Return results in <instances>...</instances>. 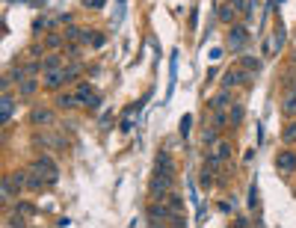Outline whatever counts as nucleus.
I'll use <instances>...</instances> for the list:
<instances>
[{"instance_id":"f257e3e1","label":"nucleus","mask_w":296,"mask_h":228,"mask_svg":"<svg viewBox=\"0 0 296 228\" xmlns=\"http://www.w3.org/2000/svg\"><path fill=\"white\" fill-rule=\"evenodd\" d=\"M172 190H175V175L157 169V172L151 175V181H148V193H151V198H166Z\"/></svg>"},{"instance_id":"f03ea898","label":"nucleus","mask_w":296,"mask_h":228,"mask_svg":"<svg viewBox=\"0 0 296 228\" xmlns=\"http://www.w3.org/2000/svg\"><path fill=\"white\" fill-rule=\"evenodd\" d=\"M30 169H33V172H39V175H42L48 184H57V181H60V166L54 163V157H51V154H42V157H36Z\"/></svg>"},{"instance_id":"7ed1b4c3","label":"nucleus","mask_w":296,"mask_h":228,"mask_svg":"<svg viewBox=\"0 0 296 228\" xmlns=\"http://www.w3.org/2000/svg\"><path fill=\"white\" fill-rule=\"evenodd\" d=\"M145 216H148V225H166V222H169V216H172V210H169L166 198H154V201L148 204Z\"/></svg>"},{"instance_id":"20e7f679","label":"nucleus","mask_w":296,"mask_h":228,"mask_svg":"<svg viewBox=\"0 0 296 228\" xmlns=\"http://www.w3.org/2000/svg\"><path fill=\"white\" fill-rule=\"evenodd\" d=\"M252 71H246L243 65H237V68H228L225 71V77H222V89H234V86H249L252 83Z\"/></svg>"},{"instance_id":"39448f33","label":"nucleus","mask_w":296,"mask_h":228,"mask_svg":"<svg viewBox=\"0 0 296 228\" xmlns=\"http://www.w3.org/2000/svg\"><path fill=\"white\" fill-rule=\"evenodd\" d=\"M246 42H249V27H246V24H231L228 39H225L231 54H240V51L246 48Z\"/></svg>"},{"instance_id":"423d86ee","label":"nucleus","mask_w":296,"mask_h":228,"mask_svg":"<svg viewBox=\"0 0 296 228\" xmlns=\"http://www.w3.org/2000/svg\"><path fill=\"white\" fill-rule=\"evenodd\" d=\"M74 92H77V101H80V107H83V110H98V107H101V95L89 86V83H77V89H74Z\"/></svg>"},{"instance_id":"0eeeda50","label":"nucleus","mask_w":296,"mask_h":228,"mask_svg":"<svg viewBox=\"0 0 296 228\" xmlns=\"http://www.w3.org/2000/svg\"><path fill=\"white\" fill-rule=\"evenodd\" d=\"M275 169H278L281 175L296 172V154L290 151V148H284V151H278V154H275Z\"/></svg>"},{"instance_id":"6e6552de","label":"nucleus","mask_w":296,"mask_h":228,"mask_svg":"<svg viewBox=\"0 0 296 228\" xmlns=\"http://www.w3.org/2000/svg\"><path fill=\"white\" fill-rule=\"evenodd\" d=\"M30 122H33V125H42V128H51V125L57 122V116H54V110H48V107H33V110H30Z\"/></svg>"},{"instance_id":"1a4fd4ad","label":"nucleus","mask_w":296,"mask_h":228,"mask_svg":"<svg viewBox=\"0 0 296 228\" xmlns=\"http://www.w3.org/2000/svg\"><path fill=\"white\" fill-rule=\"evenodd\" d=\"M42 86H45V89H51V92H60V89L66 86V74H63V68H57V71H45Z\"/></svg>"},{"instance_id":"9d476101","label":"nucleus","mask_w":296,"mask_h":228,"mask_svg":"<svg viewBox=\"0 0 296 228\" xmlns=\"http://www.w3.org/2000/svg\"><path fill=\"white\" fill-rule=\"evenodd\" d=\"M21 195V187L12 181V175H3V184H0V198L3 201H18Z\"/></svg>"},{"instance_id":"9b49d317","label":"nucleus","mask_w":296,"mask_h":228,"mask_svg":"<svg viewBox=\"0 0 296 228\" xmlns=\"http://www.w3.org/2000/svg\"><path fill=\"white\" fill-rule=\"evenodd\" d=\"M12 113H15V95L12 92H3V98H0V125H9L12 122Z\"/></svg>"},{"instance_id":"f8f14e48","label":"nucleus","mask_w":296,"mask_h":228,"mask_svg":"<svg viewBox=\"0 0 296 228\" xmlns=\"http://www.w3.org/2000/svg\"><path fill=\"white\" fill-rule=\"evenodd\" d=\"M231 104H234V98H231V89H222V92H216V95L207 101L210 113H213V110H228Z\"/></svg>"},{"instance_id":"ddd939ff","label":"nucleus","mask_w":296,"mask_h":228,"mask_svg":"<svg viewBox=\"0 0 296 228\" xmlns=\"http://www.w3.org/2000/svg\"><path fill=\"white\" fill-rule=\"evenodd\" d=\"M57 68H66V54H48V57H42V74L45 71H57Z\"/></svg>"},{"instance_id":"4468645a","label":"nucleus","mask_w":296,"mask_h":228,"mask_svg":"<svg viewBox=\"0 0 296 228\" xmlns=\"http://www.w3.org/2000/svg\"><path fill=\"white\" fill-rule=\"evenodd\" d=\"M175 83H178V51H172V57H169V86H166V98H172Z\"/></svg>"},{"instance_id":"2eb2a0df","label":"nucleus","mask_w":296,"mask_h":228,"mask_svg":"<svg viewBox=\"0 0 296 228\" xmlns=\"http://www.w3.org/2000/svg\"><path fill=\"white\" fill-rule=\"evenodd\" d=\"M36 92H39V77H24L21 83H18V98H33Z\"/></svg>"},{"instance_id":"dca6fc26","label":"nucleus","mask_w":296,"mask_h":228,"mask_svg":"<svg viewBox=\"0 0 296 228\" xmlns=\"http://www.w3.org/2000/svg\"><path fill=\"white\" fill-rule=\"evenodd\" d=\"M74 107H80V101H77V92H60L57 95V110H74Z\"/></svg>"},{"instance_id":"f3484780","label":"nucleus","mask_w":296,"mask_h":228,"mask_svg":"<svg viewBox=\"0 0 296 228\" xmlns=\"http://www.w3.org/2000/svg\"><path fill=\"white\" fill-rule=\"evenodd\" d=\"M154 166H157L160 172H169V175H175V160H172V154H169L166 148H160V151H157V160H154Z\"/></svg>"},{"instance_id":"a211bd4d","label":"nucleus","mask_w":296,"mask_h":228,"mask_svg":"<svg viewBox=\"0 0 296 228\" xmlns=\"http://www.w3.org/2000/svg\"><path fill=\"white\" fill-rule=\"evenodd\" d=\"M216 15H219V21H222V24H234V21H237V15H240V9H237L234 3H222Z\"/></svg>"},{"instance_id":"6ab92c4d","label":"nucleus","mask_w":296,"mask_h":228,"mask_svg":"<svg viewBox=\"0 0 296 228\" xmlns=\"http://www.w3.org/2000/svg\"><path fill=\"white\" fill-rule=\"evenodd\" d=\"M54 24H60V18H48V15H45V18H36V21H33V36H45V33H51Z\"/></svg>"},{"instance_id":"aec40b11","label":"nucleus","mask_w":296,"mask_h":228,"mask_svg":"<svg viewBox=\"0 0 296 228\" xmlns=\"http://www.w3.org/2000/svg\"><path fill=\"white\" fill-rule=\"evenodd\" d=\"M210 125H213L216 130H225V128H231L228 110H213V119H210Z\"/></svg>"},{"instance_id":"412c9836","label":"nucleus","mask_w":296,"mask_h":228,"mask_svg":"<svg viewBox=\"0 0 296 228\" xmlns=\"http://www.w3.org/2000/svg\"><path fill=\"white\" fill-rule=\"evenodd\" d=\"M281 113H284V116H296V86L287 89V95L281 101Z\"/></svg>"},{"instance_id":"4be33fe9","label":"nucleus","mask_w":296,"mask_h":228,"mask_svg":"<svg viewBox=\"0 0 296 228\" xmlns=\"http://www.w3.org/2000/svg\"><path fill=\"white\" fill-rule=\"evenodd\" d=\"M243 116H246V110H243V104L240 101H234L228 107V119H231V128H237L240 122H243Z\"/></svg>"},{"instance_id":"5701e85b","label":"nucleus","mask_w":296,"mask_h":228,"mask_svg":"<svg viewBox=\"0 0 296 228\" xmlns=\"http://www.w3.org/2000/svg\"><path fill=\"white\" fill-rule=\"evenodd\" d=\"M240 65H243L246 71H252V74H258L263 63L258 60V57H252V54H243V57H240Z\"/></svg>"},{"instance_id":"b1692460","label":"nucleus","mask_w":296,"mask_h":228,"mask_svg":"<svg viewBox=\"0 0 296 228\" xmlns=\"http://www.w3.org/2000/svg\"><path fill=\"white\" fill-rule=\"evenodd\" d=\"M63 36H66L68 45H77V42L83 39V27H77V24H68L66 30H63Z\"/></svg>"},{"instance_id":"393cba45","label":"nucleus","mask_w":296,"mask_h":228,"mask_svg":"<svg viewBox=\"0 0 296 228\" xmlns=\"http://www.w3.org/2000/svg\"><path fill=\"white\" fill-rule=\"evenodd\" d=\"M166 204H169V210H172V213H184V198L175 193V190L166 195Z\"/></svg>"},{"instance_id":"a878e982","label":"nucleus","mask_w":296,"mask_h":228,"mask_svg":"<svg viewBox=\"0 0 296 228\" xmlns=\"http://www.w3.org/2000/svg\"><path fill=\"white\" fill-rule=\"evenodd\" d=\"M63 42H66V36L63 33H45V48H63Z\"/></svg>"},{"instance_id":"bb28decb","label":"nucleus","mask_w":296,"mask_h":228,"mask_svg":"<svg viewBox=\"0 0 296 228\" xmlns=\"http://www.w3.org/2000/svg\"><path fill=\"white\" fill-rule=\"evenodd\" d=\"M219 133H222V130H216L213 125H210V128H204V136H201V142H204V145L210 148V145H216V142H219Z\"/></svg>"},{"instance_id":"cd10ccee","label":"nucleus","mask_w":296,"mask_h":228,"mask_svg":"<svg viewBox=\"0 0 296 228\" xmlns=\"http://www.w3.org/2000/svg\"><path fill=\"white\" fill-rule=\"evenodd\" d=\"M15 213H21L24 219H27V216H36V204H30V201H21V198H18V201H15Z\"/></svg>"},{"instance_id":"c85d7f7f","label":"nucleus","mask_w":296,"mask_h":228,"mask_svg":"<svg viewBox=\"0 0 296 228\" xmlns=\"http://www.w3.org/2000/svg\"><path fill=\"white\" fill-rule=\"evenodd\" d=\"M80 71H83V65H80V63H74V60H71V65H66V68H63V74H66V83H71V80H77V74H80Z\"/></svg>"},{"instance_id":"c756f323","label":"nucleus","mask_w":296,"mask_h":228,"mask_svg":"<svg viewBox=\"0 0 296 228\" xmlns=\"http://www.w3.org/2000/svg\"><path fill=\"white\" fill-rule=\"evenodd\" d=\"M190 130H193V116L187 113V116H181V125H178V133H181V136L187 139V136H190Z\"/></svg>"},{"instance_id":"7c9ffc66","label":"nucleus","mask_w":296,"mask_h":228,"mask_svg":"<svg viewBox=\"0 0 296 228\" xmlns=\"http://www.w3.org/2000/svg\"><path fill=\"white\" fill-rule=\"evenodd\" d=\"M281 139H284V145H296V122H290L287 128L281 130Z\"/></svg>"},{"instance_id":"2f4dec72","label":"nucleus","mask_w":296,"mask_h":228,"mask_svg":"<svg viewBox=\"0 0 296 228\" xmlns=\"http://www.w3.org/2000/svg\"><path fill=\"white\" fill-rule=\"evenodd\" d=\"M198 184H201L204 190H210V187H213V169H207V166H204V169H201V175H198Z\"/></svg>"},{"instance_id":"473e14b6","label":"nucleus","mask_w":296,"mask_h":228,"mask_svg":"<svg viewBox=\"0 0 296 228\" xmlns=\"http://www.w3.org/2000/svg\"><path fill=\"white\" fill-rule=\"evenodd\" d=\"M258 12V0H246V6H243V18L246 21H252V15Z\"/></svg>"},{"instance_id":"72a5a7b5","label":"nucleus","mask_w":296,"mask_h":228,"mask_svg":"<svg viewBox=\"0 0 296 228\" xmlns=\"http://www.w3.org/2000/svg\"><path fill=\"white\" fill-rule=\"evenodd\" d=\"M272 39H275V48H281V45H284L287 33H284V24H281V21H278V27H275V33H272Z\"/></svg>"},{"instance_id":"f704fd0d","label":"nucleus","mask_w":296,"mask_h":228,"mask_svg":"<svg viewBox=\"0 0 296 228\" xmlns=\"http://www.w3.org/2000/svg\"><path fill=\"white\" fill-rule=\"evenodd\" d=\"M258 201H261V195H258V184L252 181V187H249V207H258Z\"/></svg>"},{"instance_id":"c9c22d12","label":"nucleus","mask_w":296,"mask_h":228,"mask_svg":"<svg viewBox=\"0 0 296 228\" xmlns=\"http://www.w3.org/2000/svg\"><path fill=\"white\" fill-rule=\"evenodd\" d=\"M24 68H27V74H30V77H36V74L42 71V60H30V63L24 65Z\"/></svg>"},{"instance_id":"e433bc0d","label":"nucleus","mask_w":296,"mask_h":228,"mask_svg":"<svg viewBox=\"0 0 296 228\" xmlns=\"http://www.w3.org/2000/svg\"><path fill=\"white\" fill-rule=\"evenodd\" d=\"M27 54H30L33 60H42V54H45V45H30V48H27Z\"/></svg>"},{"instance_id":"4c0bfd02","label":"nucleus","mask_w":296,"mask_h":228,"mask_svg":"<svg viewBox=\"0 0 296 228\" xmlns=\"http://www.w3.org/2000/svg\"><path fill=\"white\" fill-rule=\"evenodd\" d=\"M113 119H116V116H113V113H110V110H107V113H104V116H101V125H104V128H110V122H113Z\"/></svg>"},{"instance_id":"58836bf2","label":"nucleus","mask_w":296,"mask_h":228,"mask_svg":"<svg viewBox=\"0 0 296 228\" xmlns=\"http://www.w3.org/2000/svg\"><path fill=\"white\" fill-rule=\"evenodd\" d=\"M190 27H193V30L198 27V6L193 9V12H190Z\"/></svg>"},{"instance_id":"ea45409f","label":"nucleus","mask_w":296,"mask_h":228,"mask_svg":"<svg viewBox=\"0 0 296 228\" xmlns=\"http://www.w3.org/2000/svg\"><path fill=\"white\" fill-rule=\"evenodd\" d=\"M104 42H107V39H104V36H101V33H95V39H92V48H101V45H104Z\"/></svg>"},{"instance_id":"a19ab883","label":"nucleus","mask_w":296,"mask_h":228,"mask_svg":"<svg viewBox=\"0 0 296 228\" xmlns=\"http://www.w3.org/2000/svg\"><path fill=\"white\" fill-rule=\"evenodd\" d=\"M231 207H234V201H219V210H222V213H228Z\"/></svg>"},{"instance_id":"79ce46f5","label":"nucleus","mask_w":296,"mask_h":228,"mask_svg":"<svg viewBox=\"0 0 296 228\" xmlns=\"http://www.w3.org/2000/svg\"><path fill=\"white\" fill-rule=\"evenodd\" d=\"M86 6H89V9H101V6H104V0H89Z\"/></svg>"}]
</instances>
